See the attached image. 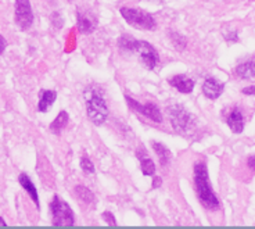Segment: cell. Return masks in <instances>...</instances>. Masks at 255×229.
I'll list each match as a JSON object with an SVG mask.
<instances>
[{
	"mask_svg": "<svg viewBox=\"0 0 255 229\" xmlns=\"http://www.w3.org/2000/svg\"><path fill=\"white\" fill-rule=\"evenodd\" d=\"M228 125L232 129V132L235 134H242L244 129V120H243V114L240 113V110L235 108L230 115L228 117Z\"/></svg>",
	"mask_w": 255,
	"mask_h": 229,
	"instance_id": "14",
	"label": "cell"
},
{
	"mask_svg": "<svg viewBox=\"0 0 255 229\" xmlns=\"http://www.w3.org/2000/svg\"><path fill=\"white\" fill-rule=\"evenodd\" d=\"M18 182L19 185L22 186V189L29 195V198L33 200V203L36 204V207L39 209V196H38V191H36V188H35V185L32 182L29 177L26 175V174H19L18 177Z\"/></svg>",
	"mask_w": 255,
	"mask_h": 229,
	"instance_id": "13",
	"label": "cell"
},
{
	"mask_svg": "<svg viewBox=\"0 0 255 229\" xmlns=\"http://www.w3.org/2000/svg\"><path fill=\"white\" fill-rule=\"evenodd\" d=\"M169 85L180 93H191L194 89V81L186 75H175L169 79Z\"/></svg>",
	"mask_w": 255,
	"mask_h": 229,
	"instance_id": "10",
	"label": "cell"
},
{
	"mask_svg": "<svg viewBox=\"0 0 255 229\" xmlns=\"http://www.w3.org/2000/svg\"><path fill=\"white\" fill-rule=\"evenodd\" d=\"M137 159L140 160V167H141V172L147 175V177H154L155 174V164L154 161L148 156L146 154V150H137Z\"/></svg>",
	"mask_w": 255,
	"mask_h": 229,
	"instance_id": "15",
	"label": "cell"
},
{
	"mask_svg": "<svg viewBox=\"0 0 255 229\" xmlns=\"http://www.w3.org/2000/svg\"><path fill=\"white\" fill-rule=\"evenodd\" d=\"M75 192H77L78 198L81 199L82 202H85L86 204L95 203V195H93V192L89 191L86 186H83V185H78L77 188H75Z\"/></svg>",
	"mask_w": 255,
	"mask_h": 229,
	"instance_id": "19",
	"label": "cell"
},
{
	"mask_svg": "<svg viewBox=\"0 0 255 229\" xmlns=\"http://www.w3.org/2000/svg\"><path fill=\"white\" fill-rule=\"evenodd\" d=\"M247 164H249V167L251 170H254L255 171V156H251V157H250L249 161H247Z\"/></svg>",
	"mask_w": 255,
	"mask_h": 229,
	"instance_id": "25",
	"label": "cell"
},
{
	"mask_svg": "<svg viewBox=\"0 0 255 229\" xmlns=\"http://www.w3.org/2000/svg\"><path fill=\"white\" fill-rule=\"evenodd\" d=\"M132 51H136L140 56L141 61L148 70H154L157 67V64L159 63V56L155 47L146 40H136Z\"/></svg>",
	"mask_w": 255,
	"mask_h": 229,
	"instance_id": "6",
	"label": "cell"
},
{
	"mask_svg": "<svg viewBox=\"0 0 255 229\" xmlns=\"http://www.w3.org/2000/svg\"><path fill=\"white\" fill-rule=\"evenodd\" d=\"M134 42H136V39L134 38L129 36V35H124V36H121V38L118 39V46H120V49H122V50L132 51L133 50Z\"/></svg>",
	"mask_w": 255,
	"mask_h": 229,
	"instance_id": "20",
	"label": "cell"
},
{
	"mask_svg": "<svg viewBox=\"0 0 255 229\" xmlns=\"http://www.w3.org/2000/svg\"><path fill=\"white\" fill-rule=\"evenodd\" d=\"M236 74L243 79L255 78V61H247V63L240 64L236 68Z\"/></svg>",
	"mask_w": 255,
	"mask_h": 229,
	"instance_id": "16",
	"label": "cell"
},
{
	"mask_svg": "<svg viewBox=\"0 0 255 229\" xmlns=\"http://www.w3.org/2000/svg\"><path fill=\"white\" fill-rule=\"evenodd\" d=\"M120 13L124 17L129 25L144 29V31H151L155 28V19L150 13H147L137 7H121Z\"/></svg>",
	"mask_w": 255,
	"mask_h": 229,
	"instance_id": "3",
	"label": "cell"
},
{
	"mask_svg": "<svg viewBox=\"0 0 255 229\" xmlns=\"http://www.w3.org/2000/svg\"><path fill=\"white\" fill-rule=\"evenodd\" d=\"M4 49H6V39L1 36V53L4 51Z\"/></svg>",
	"mask_w": 255,
	"mask_h": 229,
	"instance_id": "27",
	"label": "cell"
},
{
	"mask_svg": "<svg viewBox=\"0 0 255 229\" xmlns=\"http://www.w3.org/2000/svg\"><path fill=\"white\" fill-rule=\"evenodd\" d=\"M153 149L154 152L157 153V156H158L161 166L165 167L169 163V160H171V152H169V149H166V146H164L159 142H153Z\"/></svg>",
	"mask_w": 255,
	"mask_h": 229,
	"instance_id": "17",
	"label": "cell"
},
{
	"mask_svg": "<svg viewBox=\"0 0 255 229\" xmlns=\"http://www.w3.org/2000/svg\"><path fill=\"white\" fill-rule=\"evenodd\" d=\"M244 95H255V86H249V88H244L242 90Z\"/></svg>",
	"mask_w": 255,
	"mask_h": 229,
	"instance_id": "24",
	"label": "cell"
},
{
	"mask_svg": "<svg viewBox=\"0 0 255 229\" xmlns=\"http://www.w3.org/2000/svg\"><path fill=\"white\" fill-rule=\"evenodd\" d=\"M86 113L95 125H102L109 117V107L102 96L95 90L86 92Z\"/></svg>",
	"mask_w": 255,
	"mask_h": 229,
	"instance_id": "2",
	"label": "cell"
},
{
	"mask_svg": "<svg viewBox=\"0 0 255 229\" xmlns=\"http://www.w3.org/2000/svg\"><path fill=\"white\" fill-rule=\"evenodd\" d=\"M77 24L78 29L82 33L93 32L96 29V25H97V22H96V19L93 17L83 13H77Z\"/></svg>",
	"mask_w": 255,
	"mask_h": 229,
	"instance_id": "11",
	"label": "cell"
},
{
	"mask_svg": "<svg viewBox=\"0 0 255 229\" xmlns=\"http://www.w3.org/2000/svg\"><path fill=\"white\" fill-rule=\"evenodd\" d=\"M159 185H161V179L155 177V178H154V181H153V188H154V189H155V188H159Z\"/></svg>",
	"mask_w": 255,
	"mask_h": 229,
	"instance_id": "26",
	"label": "cell"
},
{
	"mask_svg": "<svg viewBox=\"0 0 255 229\" xmlns=\"http://www.w3.org/2000/svg\"><path fill=\"white\" fill-rule=\"evenodd\" d=\"M169 118H171V124H172L173 129L176 132H180V134L189 132L191 127H193L191 115L186 111L185 107H182L179 104L169 108Z\"/></svg>",
	"mask_w": 255,
	"mask_h": 229,
	"instance_id": "5",
	"label": "cell"
},
{
	"mask_svg": "<svg viewBox=\"0 0 255 229\" xmlns=\"http://www.w3.org/2000/svg\"><path fill=\"white\" fill-rule=\"evenodd\" d=\"M81 168L86 174H95V166H93V163L88 157H82L81 159Z\"/></svg>",
	"mask_w": 255,
	"mask_h": 229,
	"instance_id": "22",
	"label": "cell"
},
{
	"mask_svg": "<svg viewBox=\"0 0 255 229\" xmlns=\"http://www.w3.org/2000/svg\"><path fill=\"white\" fill-rule=\"evenodd\" d=\"M171 39H172L173 45L176 46L179 50H183L186 47V45H187V40H186L185 36H182L178 32H172V33H171Z\"/></svg>",
	"mask_w": 255,
	"mask_h": 229,
	"instance_id": "21",
	"label": "cell"
},
{
	"mask_svg": "<svg viewBox=\"0 0 255 229\" xmlns=\"http://www.w3.org/2000/svg\"><path fill=\"white\" fill-rule=\"evenodd\" d=\"M103 218L106 220V223L110 224V225H117V221H115L114 216L109 213V211H106V213H103Z\"/></svg>",
	"mask_w": 255,
	"mask_h": 229,
	"instance_id": "23",
	"label": "cell"
},
{
	"mask_svg": "<svg viewBox=\"0 0 255 229\" xmlns=\"http://www.w3.org/2000/svg\"><path fill=\"white\" fill-rule=\"evenodd\" d=\"M56 99H57V93H56L54 90H42L38 103L39 111H40V113L49 111L51 106H53V103L56 102Z\"/></svg>",
	"mask_w": 255,
	"mask_h": 229,
	"instance_id": "12",
	"label": "cell"
},
{
	"mask_svg": "<svg viewBox=\"0 0 255 229\" xmlns=\"http://www.w3.org/2000/svg\"><path fill=\"white\" fill-rule=\"evenodd\" d=\"M33 11L29 0H15V22L17 25L26 31L29 29L33 24Z\"/></svg>",
	"mask_w": 255,
	"mask_h": 229,
	"instance_id": "7",
	"label": "cell"
},
{
	"mask_svg": "<svg viewBox=\"0 0 255 229\" xmlns=\"http://www.w3.org/2000/svg\"><path fill=\"white\" fill-rule=\"evenodd\" d=\"M50 213L53 217V225L71 227L75 224V217L71 207L58 196L53 198V202L50 203Z\"/></svg>",
	"mask_w": 255,
	"mask_h": 229,
	"instance_id": "4",
	"label": "cell"
},
{
	"mask_svg": "<svg viewBox=\"0 0 255 229\" xmlns=\"http://www.w3.org/2000/svg\"><path fill=\"white\" fill-rule=\"evenodd\" d=\"M223 89H225V85L217 81L215 78H207L203 83V93L205 97L212 99V100H215L222 95Z\"/></svg>",
	"mask_w": 255,
	"mask_h": 229,
	"instance_id": "9",
	"label": "cell"
},
{
	"mask_svg": "<svg viewBox=\"0 0 255 229\" xmlns=\"http://www.w3.org/2000/svg\"><path fill=\"white\" fill-rule=\"evenodd\" d=\"M67 124H68V114L65 111H60L57 118L50 124V131L53 134H60L67 127Z\"/></svg>",
	"mask_w": 255,
	"mask_h": 229,
	"instance_id": "18",
	"label": "cell"
},
{
	"mask_svg": "<svg viewBox=\"0 0 255 229\" xmlns=\"http://www.w3.org/2000/svg\"><path fill=\"white\" fill-rule=\"evenodd\" d=\"M0 224H1V227H6V223H4V221H3L1 218H0Z\"/></svg>",
	"mask_w": 255,
	"mask_h": 229,
	"instance_id": "28",
	"label": "cell"
},
{
	"mask_svg": "<svg viewBox=\"0 0 255 229\" xmlns=\"http://www.w3.org/2000/svg\"><path fill=\"white\" fill-rule=\"evenodd\" d=\"M127 97V103L129 107L134 110V111H137L139 114L144 115L147 118H150L151 121L157 122H162V114H161V111H159V108L153 104V103H146V104H141L137 100H134L132 99L130 96H125Z\"/></svg>",
	"mask_w": 255,
	"mask_h": 229,
	"instance_id": "8",
	"label": "cell"
},
{
	"mask_svg": "<svg viewBox=\"0 0 255 229\" xmlns=\"http://www.w3.org/2000/svg\"><path fill=\"white\" fill-rule=\"evenodd\" d=\"M194 182L197 189L198 200L208 210H218L219 209V200L212 191L208 178V170L203 161H197L194 164Z\"/></svg>",
	"mask_w": 255,
	"mask_h": 229,
	"instance_id": "1",
	"label": "cell"
}]
</instances>
